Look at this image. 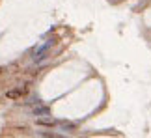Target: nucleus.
<instances>
[{
    "label": "nucleus",
    "instance_id": "nucleus-1",
    "mask_svg": "<svg viewBox=\"0 0 151 138\" xmlns=\"http://www.w3.org/2000/svg\"><path fill=\"white\" fill-rule=\"evenodd\" d=\"M24 93H26V88H17V90H10L6 95L7 99H17V97H22Z\"/></svg>",
    "mask_w": 151,
    "mask_h": 138
},
{
    "label": "nucleus",
    "instance_id": "nucleus-2",
    "mask_svg": "<svg viewBox=\"0 0 151 138\" xmlns=\"http://www.w3.org/2000/svg\"><path fill=\"white\" fill-rule=\"evenodd\" d=\"M49 47H50V43H47L45 47H41V49H37V50H35V52H34V60L37 62V60H41V58H45V52L49 50Z\"/></svg>",
    "mask_w": 151,
    "mask_h": 138
},
{
    "label": "nucleus",
    "instance_id": "nucleus-3",
    "mask_svg": "<svg viewBox=\"0 0 151 138\" xmlns=\"http://www.w3.org/2000/svg\"><path fill=\"white\" fill-rule=\"evenodd\" d=\"M34 114H35V116H41V114H49V108H47V106H39V108L35 106V108H34Z\"/></svg>",
    "mask_w": 151,
    "mask_h": 138
},
{
    "label": "nucleus",
    "instance_id": "nucleus-4",
    "mask_svg": "<svg viewBox=\"0 0 151 138\" xmlns=\"http://www.w3.org/2000/svg\"><path fill=\"white\" fill-rule=\"evenodd\" d=\"M37 125H47V127H52L54 121H50V120H37Z\"/></svg>",
    "mask_w": 151,
    "mask_h": 138
},
{
    "label": "nucleus",
    "instance_id": "nucleus-5",
    "mask_svg": "<svg viewBox=\"0 0 151 138\" xmlns=\"http://www.w3.org/2000/svg\"><path fill=\"white\" fill-rule=\"evenodd\" d=\"M63 127H65V129H75V125L73 123H63Z\"/></svg>",
    "mask_w": 151,
    "mask_h": 138
}]
</instances>
